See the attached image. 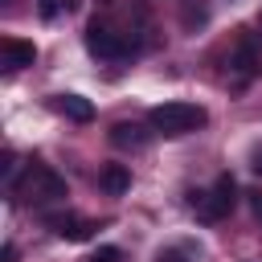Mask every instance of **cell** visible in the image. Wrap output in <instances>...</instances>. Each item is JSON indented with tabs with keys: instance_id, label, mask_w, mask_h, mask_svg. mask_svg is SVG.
<instances>
[{
	"instance_id": "cell-11",
	"label": "cell",
	"mask_w": 262,
	"mask_h": 262,
	"mask_svg": "<svg viewBox=\"0 0 262 262\" xmlns=\"http://www.w3.org/2000/svg\"><path fill=\"white\" fill-rule=\"evenodd\" d=\"M119 258H123V254H119L115 246H102V250H94V254H90L86 262H119Z\"/></svg>"
},
{
	"instance_id": "cell-8",
	"label": "cell",
	"mask_w": 262,
	"mask_h": 262,
	"mask_svg": "<svg viewBox=\"0 0 262 262\" xmlns=\"http://www.w3.org/2000/svg\"><path fill=\"white\" fill-rule=\"evenodd\" d=\"M98 188H102L106 196H123V192L131 188V168H127V164H106V168L98 172Z\"/></svg>"
},
{
	"instance_id": "cell-16",
	"label": "cell",
	"mask_w": 262,
	"mask_h": 262,
	"mask_svg": "<svg viewBox=\"0 0 262 262\" xmlns=\"http://www.w3.org/2000/svg\"><path fill=\"white\" fill-rule=\"evenodd\" d=\"M250 168H254V172H258V176H262V147H258V151H254V156H250Z\"/></svg>"
},
{
	"instance_id": "cell-15",
	"label": "cell",
	"mask_w": 262,
	"mask_h": 262,
	"mask_svg": "<svg viewBox=\"0 0 262 262\" xmlns=\"http://www.w3.org/2000/svg\"><path fill=\"white\" fill-rule=\"evenodd\" d=\"M53 12H57V0H41V16H45V20H49V16H53Z\"/></svg>"
},
{
	"instance_id": "cell-3",
	"label": "cell",
	"mask_w": 262,
	"mask_h": 262,
	"mask_svg": "<svg viewBox=\"0 0 262 262\" xmlns=\"http://www.w3.org/2000/svg\"><path fill=\"white\" fill-rule=\"evenodd\" d=\"M233 201H237L233 176H221L209 192H192V205H196V217H201V221H221V217H229Z\"/></svg>"
},
{
	"instance_id": "cell-10",
	"label": "cell",
	"mask_w": 262,
	"mask_h": 262,
	"mask_svg": "<svg viewBox=\"0 0 262 262\" xmlns=\"http://www.w3.org/2000/svg\"><path fill=\"white\" fill-rule=\"evenodd\" d=\"M229 66L242 74V78H250V74H258V49H254V41L246 37L237 49H233V57H229Z\"/></svg>"
},
{
	"instance_id": "cell-13",
	"label": "cell",
	"mask_w": 262,
	"mask_h": 262,
	"mask_svg": "<svg viewBox=\"0 0 262 262\" xmlns=\"http://www.w3.org/2000/svg\"><path fill=\"white\" fill-rule=\"evenodd\" d=\"M201 20H205V8H188L184 12V25H201Z\"/></svg>"
},
{
	"instance_id": "cell-9",
	"label": "cell",
	"mask_w": 262,
	"mask_h": 262,
	"mask_svg": "<svg viewBox=\"0 0 262 262\" xmlns=\"http://www.w3.org/2000/svg\"><path fill=\"white\" fill-rule=\"evenodd\" d=\"M147 131L139 127V123H115L111 127V143L115 147H131V151H139V147H147Z\"/></svg>"
},
{
	"instance_id": "cell-4",
	"label": "cell",
	"mask_w": 262,
	"mask_h": 262,
	"mask_svg": "<svg viewBox=\"0 0 262 262\" xmlns=\"http://www.w3.org/2000/svg\"><path fill=\"white\" fill-rule=\"evenodd\" d=\"M86 49L94 53V57H102V61H123L127 53H131V45L119 37V33H111V29H102L98 20L86 29Z\"/></svg>"
},
{
	"instance_id": "cell-12",
	"label": "cell",
	"mask_w": 262,
	"mask_h": 262,
	"mask_svg": "<svg viewBox=\"0 0 262 262\" xmlns=\"http://www.w3.org/2000/svg\"><path fill=\"white\" fill-rule=\"evenodd\" d=\"M250 213L258 217V225H262V188H254L250 192Z\"/></svg>"
},
{
	"instance_id": "cell-17",
	"label": "cell",
	"mask_w": 262,
	"mask_h": 262,
	"mask_svg": "<svg viewBox=\"0 0 262 262\" xmlns=\"http://www.w3.org/2000/svg\"><path fill=\"white\" fill-rule=\"evenodd\" d=\"M160 262H180V254H176V250H164V254H160Z\"/></svg>"
},
{
	"instance_id": "cell-6",
	"label": "cell",
	"mask_w": 262,
	"mask_h": 262,
	"mask_svg": "<svg viewBox=\"0 0 262 262\" xmlns=\"http://www.w3.org/2000/svg\"><path fill=\"white\" fill-rule=\"evenodd\" d=\"M0 53H4V70H25V66L37 61L33 41H20V37H4L0 41Z\"/></svg>"
},
{
	"instance_id": "cell-7",
	"label": "cell",
	"mask_w": 262,
	"mask_h": 262,
	"mask_svg": "<svg viewBox=\"0 0 262 262\" xmlns=\"http://www.w3.org/2000/svg\"><path fill=\"white\" fill-rule=\"evenodd\" d=\"M53 111L66 115V119H74V123H90L94 119V106L82 94H53Z\"/></svg>"
},
{
	"instance_id": "cell-1",
	"label": "cell",
	"mask_w": 262,
	"mask_h": 262,
	"mask_svg": "<svg viewBox=\"0 0 262 262\" xmlns=\"http://www.w3.org/2000/svg\"><path fill=\"white\" fill-rule=\"evenodd\" d=\"M147 123L160 135H188V131H196V127L209 123V111L196 106V102H164V106H156L147 115Z\"/></svg>"
},
{
	"instance_id": "cell-14",
	"label": "cell",
	"mask_w": 262,
	"mask_h": 262,
	"mask_svg": "<svg viewBox=\"0 0 262 262\" xmlns=\"http://www.w3.org/2000/svg\"><path fill=\"white\" fill-rule=\"evenodd\" d=\"M0 262H16V246H12V242H4V250H0Z\"/></svg>"
},
{
	"instance_id": "cell-5",
	"label": "cell",
	"mask_w": 262,
	"mask_h": 262,
	"mask_svg": "<svg viewBox=\"0 0 262 262\" xmlns=\"http://www.w3.org/2000/svg\"><path fill=\"white\" fill-rule=\"evenodd\" d=\"M45 225H53V233H57V237H66V242H86V237H90V229H98L94 221L74 217V213H49V217H45Z\"/></svg>"
},
{
	"instance_id": "cell-2",
	"label": "cell",
	"mask_w": 262,
	"mask_h": 262,
	"mask_svg": "<svg viewBox=\"0 0 262 262\" xmlns=\"http://www.w3.org/2000/svg\"><path fill=\"white\" fill-rule=\"evenodd\" d=\"M20 196H29L33 205L61 201V196H66V180H61L53 168H45V164H33V168L25 172V180H20Z\"/></svg>"
}]
</instances>
